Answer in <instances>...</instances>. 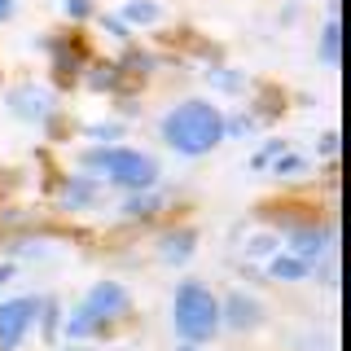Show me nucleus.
<instances>
[{
	"mask_svg": "<svg viewBox=\"0 0 351 351\" xmlns=\"http://www.w3.org/2000/svg\"><path fill=\"white\" fill-rule=\"evenodd\" d=\"M40 316V299H9L0 303V351H18Z\"/></svg>",
	"mask_w": 351,
	"mask_h": 351,
	"instance_id": "39448f33",
	"label": "nucleus"
},
{
	"mask_svg": "<svg viewBox=\"0 0 351 351\" xmlns=\"http://www.w3.org/2000/svg\"><path fill=\"white\" fill-rule=\"evenodd\" d=\"M9 106H14L18 119H49V93L44 88H14L9 93Z\"/></svg>",
	"mask_w": 351,
	"mask_h": 351,
	"instance_id": "423d86ee",
	"label": "nucleus"
},
{
	"mask_svg": "<svg viewBox=\"0 0 351 351\" xmlns=\"http://www.w3.org/2000/svg\"><path fill=\"white\" fill-rule=\"evenodd\" d=\"M128 18H132V22H154V18H158V9H154V5H132Z\"/></svg>",
	"mask_w": 351,
	"mask_h": 351,
	"instance_id": "9d476101",
	"label": "nucleus"
},
{
	"mask_svg": "<svg viewBox=\"0 0 351 351\" xmlns=\"http://www.w3.org/2000/svg\"><path fill=\"white\" fill-rule=\"evenodd\" d=\"M224 321L233 325V329H255L259 325V303L246 299V294H233L228 307H224Z\"/></svg>",
	"mask_w": 351,
	"mask_h": 351,
	"instance_id": "6e6552de",
	"label": "nucleus"
},
{
	"mask_svg": "<svg viewBox=\"0 0 351 351\" xmlns=\"http://www.w3.org/2000/svg\"><path fill=\"white\" fill-rule=\"evenodd\" d=\"M132 312V299L119 281H97L93 290L84 294V303L66 316V334L71 338H101L110 334L123 316Z\"/></svg>",
	"mask_w": 351,
	"mask_h": 351,
	"instance_id": "f03ea898",
	"label": "nucleus"
},
{
	"mask_svg": "<svg viewBox=\"0 0 351 351\" xmlns=\"http://www.w3.org/2000/svg\"><path fill=\"white\" fill-rule=\"evenodd\" d=\"M9 277H14V263H0V285H5Z\"/></svg>",
	"mask_w": 351,
	"mask_h": 351,
	"instance_id": "f8f14e48",
	"label": "nucleus"
},
{
	"mask_svg": "<svg viewBox=\"0 0 351 351\" xmlns=\"http://www.w3.org/2000/svg\"><path fill=\"white\" fill-rule=\"evenodd\" d=\"M171 325L184 343H206L219 325H224V307L206 285L197 281H184L176 290V303H171Z\"/></svg>",
	"mask_w": 351,
	"mask_h": 351,
	"instance_id": "20e7f679",
	"label": "nucleus"
},
{
	"mask_svg": "<svg viewBox=\"0 0 351 351\" xmlns=\"http://www.w3.org/2000/svg\"><path fill=\"white\" fill-rule=\"evenodd\" d=\"M224 132H228V123L219 114V106H211V101H184L162 119V141L176 154H189V158L211 154L224 141Z\"/></svg>",
	"mask_w": 351,
	"mask_h": 351,
	"instance_id": "f257e3e1",
	"label": "nucleus"
},
{
	"mask_svg": "<svg viewBox=\"0 0 351 351\" xmlns=\"http://www.w3.org/2000/svg\"><path fill=\"white\" fill-rule=\"evenodd\" d=\"M338 36H343L338 22H329V27H325V62H338Z\"/></svg>",
	"mask_w": 351,
	"mask_h": 351,
	"instance_id": "1a4fd4ad",
	"label": "nucleus"
},
{
	"mask_svg": "<svg viewBox=\"0 0 351 351\" xmlns=\"http://www.w3.org/2000/svg\"><path fill=\"white\" fill-rule=\"evenodd\" d=\"M9 14H14V0H0V22H5Z\"/></svg>",
	"mask_w": 351,
	"mask_h": 351,
	"instance_id": "ddd939ff",
	"label": "nucleus"
},
{
	"mask_svg": "<svg viewBox=\"0 0 351 351\" xmlns=\"http://www.w3.org/2000/svg\"><path fill=\"white\" fill-rule=\"evenodd\" d=\"M307 272H312V263L299 259L294 250H285V246H281V255L268 263V277H277V281H303Z\"/></svg>",
	"mask_w": 351,
	"mask_h": 351,
	"instance_id": "0eeeda50",
	"label": "nucleus"
},
{
	"mask_svg": "<svg viewBox=\"0 0 351 351\" xmlns=\"http://www.w3.org/2000/svg\"><path fill=\"white\" fill-rule=\"evenodd\" d=\"M66 9H71L75 18H84V14H88V0H71V5H66Z\"/></svg>",
	"mask_w": 351,
	"mask_h": 351,
	"instance_id": "9b49d317",
	"label": "nucleus"
},
{
	"mask_svg": "<svg viewBox=\"0 0 351 351\" xmlns=\"http://www.w3.org/2000/svg\"><path fill=\"white\" fill-rule=\"evenodd\" d=\"M84 167L106 184H119V189H154L158 180V162L141 149H123V145H101V149H88L84 154Z\"/></svg>",
	"mask_w": 351,
	"mask_h": 351,
	"instance_id": "7ed1b4c3",
	"label": "nucleus"
}]
</instances>
